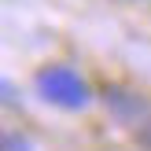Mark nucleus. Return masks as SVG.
<instances>
[{"mask_svg": "<svg viewBox=\"0 0 151 151\" xmlns=\"http://www.w3.org/2000/svg\"><path fill=\"white\" fill-rule=\"evenodd\" d=\"M33 92L41 96L44 103H52V107L59 111H85L88 103H92V88H88V81L81 78L74 66L66 63H48L41 66V70L33 74Z\"/></svg>", "mask_w": 151, "mask_h": 151, "instance_id": "obj_1", "label": "nucleus"}, {"mask_svg": "<svg viewBox=\"0 0 151 151\" xmlns=\"http://www.w3.org/2000/svg\"><path fill=\"white\" fill-rule=\"evenodd\" d=\"M103 103H107V111L118 118V122H137L140 114H147V103L140 100L137 92H129V88H118V85H107L103 88Z\"/></svg>", "mask_w": 151, "mask_h": 151, "instance_id": "obj_2", "label": "nucleus"}, {"mask_svg": "<svg viewBox=\"0 0 151 151\" xmlns=\"http://www.w3.org/2000/svg\"><path fill=\"white\" fill-rule=\"evenodd\" d=\"M4 151H33V144H29L22 133H11V137L4 140Z\"/></svg>", "mask_w": 151, "mask_h": 151, "instance_id": "obj_3", "label": "nucleus"}, {"mask_svg": "<svg viewBox=\"0 0 151 151\" xmlns=\"http://www.w3.org/2000/svg\"><path fill=\"white\" fill-rule=\"evenodd\" d=\"M4 100H7V103L15 100V85H11V81H4Z\"/></svg>", "mask_w": 151, "mask_h": 151, "instance_id": "obj_4", "label": "nucleus"}]
</instances>
